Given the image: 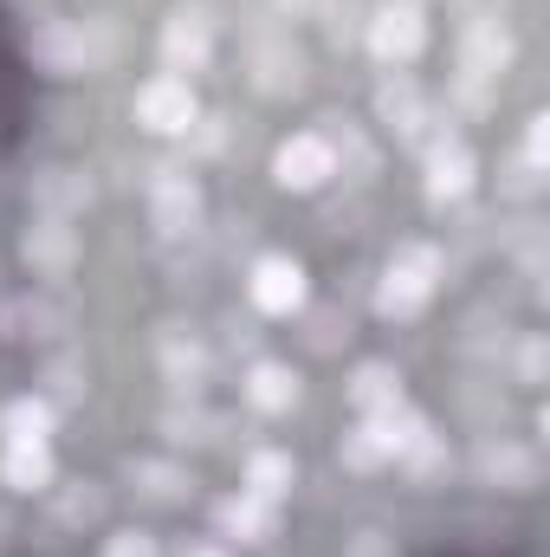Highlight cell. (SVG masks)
I'll return each instance as SVG.
<instances>
[{"mask_svg":"<svg viewBox=\"0 0 550 557\" xmlns=\"http://www.w3.org/2000/svg\"><path fill=\"white\" fill-rule=\"evenodd\" d=\"M447 273V260H440V247H427V240H409V247H396V260H389V273L376 285V311L389 318V324H409L427 311V298H434V285Z\"/></svg>","mask_w":550,"mask_h":557,"instance_id":"6da1fadb","label":"cell"},{"mask_svg":"<svg viewBox=\"0 0 550 557\" xmlns=\"http://www.w3.org/2000/svg\"><path fill=\"white\" fill-rule=\"evenodd\" d=\"M512 59H518V39H512V26H505L499 13H473V20L460 26V39H453V72H460V78L499 85V78L512 72Z\"/></svg>","mask_w":550,"mask_h":557,"instance_id":"7a4b0ae2","label":"cell"},{"mask_svg":"<svg viewBox=\"0 0 550 557\" xmlns=\"http://www.w3.org/2000/svg\"><path fill=\"white\" fill-rule=\"evenodd\" d=\"M142 195H149V221H155L168 240L201 227V182H195L188 169L155 162V169H149V182H142Z\"/></svg>","mask_w":550,"mask_h":557,"instance_id":"3957f363","label":"cell"},{"mask_svg":"<svg viewBox=\"0 0 550 557\" xmlns=\"http://www.w3.org/2000/svg\"><path fill=\"white\" fill-rule=\"evenodd\" d=\"M337 175V143L317 137V131H304V137H285L273 156V182L285 195H317L324 182Z\"/></svg>","mask_w":550,"mask_h":557,"instance_id":"277c9868","label":"cell"},{"mask_svg":"<svg viewBox=\"0 0 550 557\" xmlns=\"http://www.w3.org/2000/svg\"><path fill=\"white\" fill-rule=\"evenodd\" d=\"M195 117H201V111H195L188 78L162 72V78L137 85V124H142V131H155V137H188V124H195Z\"/></svg>","mask_w":550,"mask_h":557,"instance_id":"5b68a950","label":"cell"},{"mask_svg":"<svg viewBox=\"0 0 550 557\" xmlns=\"http://www.w3.org/2000/svg\"><path fill=\"white\" fill-rule=\"evenodd\" d=\"M363 39H370V52L383 65H409V59H421V46H427V13L409 7V0H396V7H383L363 26Z\"/></svg>","mask_w":550,"mask_h":557,"instance_id":"8992f818","label":"cell"},{"mask_svg":"<svg viewBox=\"0 0 550 557\" xmlns=\"http://www.w3.org/2000/svg\"><path fill=\"white\" fill-rule=\"evenodd\" d=\"M473 182H479V162H473L466 143L460 137H427V201H434V208L466 201Z\"/></svg>","mask_w":550,"mask_h":557,"instance_id":"52a82bcc","label":"cell"},{"mask_svg":"<svg viewBox=\"0 0 550 557\" xmlns=\"http://www.w3.org/2000/svg\"><path fill=\"white\" fill-rule=\"evenodd\" d=\"M162 59H168V72H201L214 59V13L208 7H175L162 20Z\"/></svg>","mask_w":550,"mask_h":557,"instance_id":"ba28073f","label":"cell"},{"mask_svg":"<svg viewBox=\"0 0 550 557\" xmlns=\"http://www.w3.org/2000/svg\"><path fill=\"white\" fill-rule=\"evenodd\" d=\"M20 260L39 278H65L78 267V234L72 221H52V214H33V227L20 234Z\"/></svg>","mask_w":550,"mask_h":557,"instance_id":"9c48e42d","label":"cell"},{"mask_svg":"<svg viewBox=\"0 0 550 557\" xmlns=\"http://www.w3.org/2000/svg\"><path fill=\"white\" fill-rule=\"evenodd\" d=\"M304 78H311V65H304V52L291 46V33H266V39L253 46V91L291 98V91H304Z\"/></svg>","mask_w":550,"mask_h":557,"instance_id":"30bf717a","label":"cell"},{"mask_svg":"<svg viewBox=\"0 0 550 557\" xmlns=\"http://www.w3.org/2000/svg\"><path fill=\"white\" fill-rule=\"evenodd\" d=\"M247 292H253V305H260L266 318H291V311L304 305V267H298L291 253H266V260H253Z\"/></svg>","mask_w":550,"mask_h":557,"instance_id":"8fae6325","label":"cell"},{"mask_svg":"<svg viewBox=\"0 0 550 557\" xmlns=\"http://www.w3.org/2000/svg\"><path fill=\"white\" fill-rule=\"evenodd\" d=\"M376 117H383L402 143H427V124H434L427 91L414 85L409 72H396V78H383V85H376Z\"/></svg>","mask_w":550,"mask_h":557,"instance_id":"7c38bea8","label":"cell"},{"mask_svg":"<svg viewBox=\"0 0 550 557\" xmlns=\"http://www.w3.org/2000/svg\"><path fill=\"white\" fill-rule=\"evenodd\" d=\"M26 201H33V214L72 221V214H85V201H91V182H85V169H65V162H52V169H33V182H26Z\"/></svg>","mask_w":550,"mask_h":557,"instance_id":"4fadbf2b","label":"cell"},{"mask_svg":"<svg viewBox=\"0 0 550 557\" xmlns=\"http://www.w3.org/2000/svg\"><path fill=\"white\" fill-rule=\"evenodd\" d=\"M33 65L39 72H59V78L91 72V59H85V20H46L33 33Z\"/></svg>","mask_w":550,"mask_h":557,"instance_id":"5bb4252c","label":"cell"},{"mask_svg":"<svg viewBox=\"0 0 550 557\" xmlns=\"http://www.w3.org/2000/svg\"><path fill=\"white\" fill-rule=\"evenodd\" d=\"M214 525H221V539L266 545V539L278 532V506L273 499H260V493H227V499L214 506Z\"/></svg>","mask_w":550,"mask_h":557,"instance_id":"9a60e30c","label":"cell"},{"mask_svg":"<svg viewBox=\"0 0 550 557\" xmlns=\"http://www.w3.org/2000/svg\"><path fill=\"white\" fill-rule=\"evenodd\" d=\"M479 473H486V486H499V493H532V486H538V454L518 447V441H486V447H479Z\"/></svg>","mask_w":550,"mask_h":557,"instance_id":"2e32d148","label":"cell"},{"mask_svg":"<svg viewBox=\"0 0 550 557\" xmlns=\"http://www.w3.org/2000/svg\"><path fill=\"white\" fill-rule=\"evenodd\" d=\"M350 409H357V416H389V409H402V370H396V363H357V376H350Z\"/></svg>","mask_w":550,"mask_h":557,"instance_id":"e0dca14e","label":"cell"},{"mask_svg":"<svg viewBox=\"0 0 550 557\" xmlns=\"http://www.w3.org/2000/svg\"><path fill=\"white\" fill-rule=\"evenodd\" d=\"M0 480H7L13 493H46V486H52V441H7Z\"/></svg>","mask_w":550,"mask_h":557,"instance_id":"ac0fdd59","label":"cell"},{"mask_svg":"<svg viewBox=\"0 0 550 557\" xmlns=\"http://www.w3.org/2000/svg\"><path fill=\"white\" fill-rule=\"evenodd\" d=\"M298 396H304V383H298L291 363H253V370H247V403H253L260 416H285V409H298Z\"/></svg>","mask_w":550,"mask_h":557,"instance_id":"d6986e66","label":"cell"},{"mask_svg":"<svg viewBox=\"0 0 550 557\" xmlns=\"http://www.w3.org/2000/svg\"><path fill=\"white\" fill-rule=\"evenodd\" d=\"M130 486L149 506H188V493H195L188 467H175V460H130Z\"/></svg>","mask_w":550,"mask_h":557,"instance_id":"ffe728a7","label":"cell"},{"mask_svg":"<svg viewBox=\"0 0 550 557\" xmlns=\"http://www.w3.org/2000/svg\"><path fill=\"white\" fill-rule=\"evenodd\" d=\"M298 486V460L291 454H278V447H260V454H247V493H260V499H285Z\"/></svg>","mask_w":550,"mask_h":557,"instance_id":"44dd1931","label":"cell"},{"mask_svg":"<svg viewBox=\"0 0 550 557\" xmlns=\"http://www.w3.org/2000/svg\"><path fill=\"white\" fill-rule=\"evenodd\" d=\"M162 376H168L175 389H201V376H208V350H201L195 337L168 331V337H162Z\"/></svg>","mask_w":550,"mask_h":557,"instance_id":"7402d4cb","label":"cell"},{"mask_svg":"<svg viewBox=\"0 0 550 557\" xmlns=\"http://www.w3.org/2000/svg\"><path fill=\"white\" fill-rule=\"evenodd\" d=\"M52 416H59V409H52L46 396H20V403L0 409V434H7V441H46V434H52Z\"/></svg>","mask_w":550,"mask_h":557,"instance_id":"603a6c76","label":"cell"},{"mask_svg":"<svg viewBox=\"0 0 550 557\" xmlns=\"http://www.w3.org/2000/svg\"><path fill=\"white\" fill-rule=\"evenodd\" d=\"M39 383H46V403H52V409H72V403H85L91 370H85V363H72V357H52Z\"/></svg>","mask_w":550,"mask_h":557,"instance_id":"cb8c5ba5","label":"cell"},{"mask_svg":"<svg viewBox=\"0 0 550 557\" xmlns=\"http://www.w3.org/2000/svg\"><path fill=\"white\" fill-rule=\"evenodd\" d=\"M13 324H26L20 337H59V331L72 324V311H65L59 298H46V292H39V298H26V305H13Z\"/></svg>","mask_w":550,"mask_h":557,"instance_id":"d4e9b609","label":"cell"},{"mask_svg":"<svg viewBox=\"0 0 550 557\" xmlns=\"http://www.w3.org/2000/svg\"><path fill=\"white\" fill-rule=\"evenodd\" d=\"M402 467H409L414 486H434V480H447L453 473V460H447V447H440V434H421L409 454H402Z\"/></svg>","mask_w":550,"mask_h":557,"instance_id":"484cf974","label":"cell"},{"mask_svg":"<svg viewBox=\"0 0 550 557\" xmlns=\"http://www.w3.org/2000/svg\"><path fill=\"white\" fill-rule=\"evenodd\" d=\"M104 519V493L91 480H78L72 493H59V525H98Z\"/></svg>","mask_w":550,"mask_h":557,"instance_id":"4316f807","label":"cell"},{"mask_svg":"<svg viewBox=\"0 0 550 557\" xmlns=\"http://www.w3.org/2000/svg\"><path fill=\"white\" fill-rule=\"evenodd\" d=\"M512 370H518V383H525V389H545V337H538V331H532V337H518Z\"/></svg>","mask_w":550,"mask_h":557,"instance_id":"83f0119b","label":"cell"},{"mask_svg":"<svg viewBox=\"0 0 550 557\" xmlns=\"http://www.w3.org/2000/svg\"><path fill=\"white\" fill-rule=\"evenodd\" d=\"M162 428H168V441H214V428H221V421H208L201 409H168Z\"/></svg>","mask_w":550,"mask_h":557,"instance_id":"f1b7e54d","label":"cell"},{"mask_svg":"<svg viewBox=\"0 0 550 557\" xmlns=\"http://www.w3.org/2000/svg\"><path fill=\"white\" fill-rule=\"evenodd\" d=\"M357 20H363L357 0H330V7H324V33H330V46H350V39H357Z\"/></svg>","mask_w":550,"mask_h":557,"instance_id":"f546056e","label":"cell"},{"mask_svg":"<svg viewBox=\"0 0 550 557\" xmlns=\"http://www.w3.org/2000/svg\"><path fill=\"white\" fill-rule=\"evenodd\" d=\"M337 344H350V318L343 311H317L311 318V350H337Z\"/></svg>","mask_w":550,"mask_h":557,"instance_id":"4dcf8cb0","label":"cell"},{"mask_svg":"<svg viewBox=\"0 0 550 557\" xmlns=\"http://www.w3.org/2000/svg\"><path fill=\"white\" fill-rule=\"evenodd\" d=\"M525 169H538V175L550 169V117H532L525 124Z\"/></svg>","mask_w":550,"mask_h":557,"instance_id":"1f68e13d","label":"cell"},{"mask_svg":"<svg viewBox=\"0 0 550 557\" xmlns=\"http://www.w3.org/2000/svg\"><path fill=\"white\" fill-rule=\"evenodd\" d=\"M104 557H162V552H155V539H149V532L130 525V532H111V539H104Z\"/></svg>","mask_w":550,"mask_h":557,"instance_id":"d6a6232c","label":"cell"},{"mask_svg":"<svg viewBox=\"0 0 550 557\" xmlns=\"http://www.w3.org/2000/svg\"><path fill=\"white\" fill-rule=\"evenodd\" d=\"M492 91H499V85H486V78H460V72H453V104H460V111H486Z\"/></svg>","mask_w":550,"mask_h":557,"instance_id":"836d02e7","label":"cell"},{"mask_svg":"<svg viewBox=\"0 0 550 557\" xmlns=\"http://www.w3.org/2000/svg\"><path fill=\"white\" fill-rule=\"evenodd\" d=\"M343 557H402V552H396L389 532H357V539L343 545Z\"/></svg>","mask_w":550,"mask_h":557,"instance_id":"e575fe53","label":"cell"},{"mask_svg":"<svg viewBox=\"0 0 550 557\" xmlns=\"http://www.w3.org/2000/svg\"><path fill=\"white\" fill-rule=\"evenodd\" d=\"M538 182H545V175L518 162V169H512V182H505V195H518V201H532V195H538Z\"/></svg>","mask_w":550,"mask_h":557,"instance_id":"d590c367","label":"cell"},{"mask_svg":"<svg viewBox=\"0 0 550 557\" xmlns=\"http://www.w3.org/2000/svg\"><path fill=\"white\" fill-rule=\"evenodd\" d=\"M273 7H278V13H291V20H317L330 0H273Z\"/></svg>","mask_w":550,"mask_h":557,"instance_id":"8d00e7d4","label":"cell"},{"mask_svg":"<svg viewBox=\"0 0 550 557\" xmlns=\"http://www.w3.org/2000/svg\"><path fill=\"white\" fill-rule=\"evenodd\" d=\"M182 557H227L221 545H182Z\"/></svg>","mask_w":550,"mask_h":557,"instance_id":"74e56055","label":"cell"},{"mask_svg":"<svg viewBox=\"0 0 550 557\" xmlns=\"http://www.w3.org/2000/svg\"><path fill=\"white\" fill-rule=\"evenodd\" d=\"M0 545H7V519H0Z\"/></svg>","mask_w":550,"mask_h":557,"instance_id":"f35d334b","label":"cell"}]
</instances>
